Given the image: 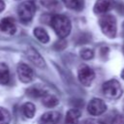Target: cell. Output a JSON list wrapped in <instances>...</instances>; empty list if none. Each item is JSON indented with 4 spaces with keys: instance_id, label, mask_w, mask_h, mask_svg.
Listing matches in <instances>:
<instances>
[{
    "instance_id": "cell-26",
    "label": "cell",
    "mask_w": 124,
    "mask_h": 124,
    "mask_svg": "<svg viewBox=\"0 0 124 124\" xmlns=\"http://www.w3.org/2000/svg\"><path fill=\"white\" fill-rule=\"evenodd\" d=\"M122 51H123V53H124V45H123V46H122Z\"/></svg>"
},
{
    "instance_id": "cell-15",
    "label": "cell",
    "mask_w": 124,
    "mask_h": 124,
    "mask_svg": "<svg viewBox=\"0 0 124 124\" xmlns=\"http://www.w3.org/2000/svg\"><path fill=\"white\" fill-rule=\"evenodd\" d=\"M34 36L43 44H46L49 41V36L46 31L42 27H36L34 29Z\"/></svg>"
},
{
    "instance_id": "cell-24",
    "label": "cell",
    "mask_w": 124,
    "mask_h": 124,
    "mask_svg": "<svg viewBox=\"0 0 124 124\" xmlns=\"http://www.w3.org/2000/svg\"><path fill=\"white\" fill-rule=\"evenodd\" d=\"M5 9V3L3 0H0V13Z\"/></svg>"
},
{
    "instance_id": "cell-10",
    "label": "cell",
    "mask_w": 124,
    "mask_h": 124,
    "mask_svg": "<svg viewBox=\"0 0 124 124\" xmlns=\"http://www.w3.org/2000/svg\"><path fill=\"white\" fill-rule=\"evenodd\" d=\"M59 119L60 113L58 111H47L41 116L39 124H57Z\"/></svg>"
},
{
    "instance_id": "cell-5",
    "label": "cell",
    "mask_w": 124,
    "mask_h": 124,
    "mask_svg": "<svg viewBox=\"0 0 124 124\" xmlns=\"http://www.w3.org/2000/svg\"><path fill=\"white\" fill-rule=\"evenodd\" d=\"M78 78L84 86H89L95 78L94 71L87 65H81L78 71Z\"/></svg>"
},
{
    "instance_id": "cell-21",
    "label": "cell",
    "mask_w": 124,
    "mask_h": 124,
    "mask_svg": "<svg viewBox=\"0 0 124 124\" xmlns=\"http://www.w3.org/2000/svg\"><path fill=\"white\" fill-rule=\"evenodd\" d=\"M111 124H124V116L123 115H116L112 119Z\"/></svg>"
},
{
    "instance_id": "cell-14",
    "label": "cell",
    "mask_w": 124,
    "mask_h": 124,
    "mask_svg": "<svg viewBox=\"0 0 124 124\" xmlns=\"http://www.w3.org/2000/svg\"><path fill=\"white\" fill-rule=\"evenodd\" d=\"M10 80L9 67L5 63H0V84H7Z\"/></svg>"
},
{
    "instance_id": "cell-4",
    "label": "cell",
    "mask_w": 124,
    "mask_h": 124,
    "mask_svg": "<svg viewBox=\"0 0 124 124\" xmlns=\"http://www.w3.org/2000/svg\"><path fill=\"white\" fill-rule=\"evenodd\" d=\"M103 92L109 99H118L122 94V88L116 79H109L103 84Z\"/></svg>"
},
{
    "instance_id": "cell-17",
    "label": "cell",
    "mask_w": 124,
    "mask_h": 124,
    "mask_svg": "<svg viewBox=\"0 0 124 124\" xmlns=\"http://www.w3.org/2000/svg\"><path fill=\"white\" fill-rule=\"evenodd\" d=\"M65 6L69 9L79 11L82 9V0H63Z\"/></svg>"
},
{
    "instance_id": "cell-2",
    "label": "cell",
    "mask_w": 124,
    "mask_h": 124,
    "mask_svg": "<svg viewBox=\"0 0 124 124\" xmlns=\"http://www.w3.org/2000/svg\"><path fill=\"white\" fill-rule=\"evenodd\" d=\"M99 25L102 32L108 38H114L117 32L116 19L111 15H105L99 19Z\"/></svg>"
},
{
    "instance_id": "cell-25",
    "label": "cell",
    "mask_w": 124,
    "mask_h": 124,
    "mask_svg": "<svg viewBox=\"0 0 124 124\" xmlns=\"http://www.w3.org/2000/svg\"><path fill=\"white\" fill-rule=\"evenodd\" d=\"M121 78L124 79V69L122 70V72H121Z\"/></svg>"
},
{
    "instance_id": "cell-7",
    "label": "cell",
    "mask_w": 124,
    "mask_h": 124,
    "mask_svg": "<svg viewBox=\"0 0 124 124\" xmlns=\"http://www.w3.org/2000/svg\"><path fill=\"white\" fill-rule=\"evenodd\" d=\"M17 76L20 81L24 83L30 82L34 78V72L33 70L24 63H19L17 65Z\"/></svg>"
},
{
    "instance_id": "cell-18",
    "label": "cell",
    "mask_w": 124,
    "mask_h": 124,
    "mask_svg": "<svg viewBox=\"0 0 124 124\" xmlns=\"http://www.w3.org/2000/svg\"><path fill=\"white\" fill-rule=\"evenodd\" d=\"M26 93L29 97H32V98H42L46 92L38 87H31L26 91Z\"/></svg>"
},
{
    "instance_id": "cell-8",
    "label": "cell",
    "mask_w": 124,
    "mask_h": 124,
    "mask_svg": "<svg viewBox=\"0 0 124 124\" xmlns=\"http://www.w3.org/2000/svg\"><path fill=\"white\" fill-rule=\"evenodd\" d=\"M26 57L28 58L29 61H31L36 67L38 68H45L46 67V62L44 58L41 56V54L33 47H28L25 51Z\"/></svg>"
},
{
    "instance_id": "cell-1",
    "label": "cell",
    "mask_w": 124,
    "mask_h": 124,
    "mask_svg": "<svg viewBox=\"0 0 124 124\" xmlns=\"http://www.w3.org/2000/svg\"><path fill=\"white\" fill-rule=\"evenodd\" d=\"M50 25L55 31L56 35L63 39L67 37L71 32V21L70 19L63 15H54L50 18Z\"/></svg>"
},
{
    "instance_id": "cell-22",
    "label": "cell",
    "mask_w": 124,
    "mask_h": 124,
    "mask_svg": "<svg viewBox=\"0 0 124 124\" xmlns=\"http://www.w3.org/2000/svg\"><path fill=\"white\" fill-rule=\"evenodd\" d=\"M66 46V42L65 41H59V42H57L55 45H54V47L56 48V49H62V48H64Z\"/></svg>"
},
{
    "instance_id": "cell-23",
    "label": "cell",
    "mask_w": 124,
    "mask_h": 124,
    "mask_svg": "<svg viewBox=\"0 0 124 124\" xmlns=\"http://www.w3.org/2000/svg\"><path fill=\"white\" fill-rule=\"evenodd\" d=\"M83 124H102V123H100L98 121H95V120H86Z\"/></svg>"
},
{
    "instance_id": "cell-6",
    "label": "cell",
    "mask_w": 124,
    "mask_h": 124,
    "mask_svg": "<svg viewBox=\"0 0 124 124\" xmlns=\"http://www.w3.org/2000/svg\"><path fill=\"white\" fill-rule=\"evenodd\" d=\"M87 110L91 115H101L107 110V105L103 100L94 98L89 102L87 106Z\"/></svg>"
},
{
    "instance_id": "cell-11",
    "label": "cell",
    "mask_w": 124,
    "mask_h": 124,
    "mask_svg": "<svg viewBox=\"0 0 124 124\" xmlns=\"http://www.w3.org/2000/svg\"><path fill=\"white\" fill-rule=\"evenodd\" d=\"M112 3L113 0H97L94 5L93 11L97 15L105 14L112 7Z\"/></svg>"
},
{
    "instance_id": "cell-20",
    "label": "cell",
    "mask_w": 124,
    "mask_h": 124,
    "mask_svg": "<svg viewBox=\"0 0 124 124\" xmlns=\"http://www.w3.org/2000/svg\"><path fill=\"white\" fill-rule=\"evenodd\" d=\"M79 54H80V57L82 59H84V60H89V59L93 58V56H94V52L90 48H83V49H81Z\"/></svg>"
},
{
    "instance_id": "cell-13",
    "label": "cell",
    "mask_w": 124,
    "mask_h": 124,
    "mask_svg": "<svg viewBox=\"0 0 124 124\" xmlns=\"http://www.w3.org/2000/svg\"><path fill=\"white\" fill-rule=\"evenodd\" d=\"M42 102H43L44 106L46 107V108H54L55 106L58 105L59 101L54 95L46 92L44 94V96L42 97Z\"/></svg>"
},
{
    "instance_id": "cell-28",
    "label": "cell",
    "mask_w": 124,
    "mask_h": 124,
    "mask_svg": "<svg viewBox=\"0 0 124 124\" xmlns=\"http://www.w3.org/2000/svg\"><path fill=\"white\" fill-rule=\"evenodd\" d=\"M123 29H124V24H123Z\"/></svg>"
},
{
    "instance_id": "cell-16",
    "label": "cell",
    "mask_w": 124,
    "mask_h": 124,
    "mask_svg": "<svg viewBox=\"0 0 124 124\" xmlns=\"http://www.w3.org/2000/svg\"><path fill=\"white\" fill-rule=\"evenodd\" d=\"M35 111H36V108H35L34 104H32L30 102L25 103L22 107V112H23L24 116L27 118H33L35 115Z\"/></svg>"
},
{
    "instance_id": "cell-19",
    "label": "cell",
    "mask_w": 124,
    "mask_h": 124,
    "mask_svg": "<svg viewBox=\"0 0 124 124\" xmlns=\"http://www.w3.org/2000/svg\"><path fill=\"white\" fill-rule=\"evenodd\" d=\"M11 121V114L10 112L0 107V124H9Z\"/></svg>"
},
{
    "instance_id": "cell-12",
    "label": "cell",
    "mask_w": 124,
    "mask_h": 124,
    "mask_svg": "<svg viewBox=\"0 0 124 124\" xmlns=\"http://www.w3.org/2000/svg\"><path fill=\"white\" fill-rule=\"evenodd\" d=\"M81 113L77 108H72L68 110L65 118V124H78V120Z\"/></svg>"
},
{
    "instance_id": "cell-9",
    "label": "cell",
    "mask_w": 124,
    "mask_h": 124,
    "mask_svg": "<svg viewBox=\"0 0 124 124\" xmlns=\"http://www.w3.org/2000/svg\"><path fill=\"white\" fill-rule=\"evenodd\" d=\"M0 31L3 33L13 35L16 31V21L13 17H4L0 21Z\"/></svg>"
},
{
    "instance_id": "cell-27",
    "label": "cell",
    "mask_w": 124,
    "mask_h": 124,
    "mask_svg": "<svg viewBox=\"0 0 124 124\" xmlns=\"http://www.w3.org/2000/svg\"><path fill=\"white\" fill-rule=\"evenodd\" d=\"M122 108H123V109H124V103H123V106H122Z\"/></svg>"
},
{
    "instance_id": "cell-3",
    "label": "cell",
    "mask_w": 124,
    "mask_h": 124,
    "mask_svg": "<svg viewBox=\"0 0 124 124\" xmlns=\"http://www.w3.org/2000/svg\"><path fill=\"white\" fill-rule=\"evenodd\" d=\"M36 12V4L34 0H27L19 4L17 8V14L19 19L23 23H27L32 20Z\"/></svg>"
}]
</instances>
